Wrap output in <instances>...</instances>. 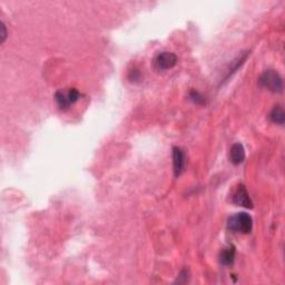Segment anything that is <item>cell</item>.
Masks as SVG:
<instances>
[{
    "label": "cell",
    "instance_id": "7a4b0ae2",
    "mask_svg": "<svg viewBox=\"0 0 285 285\" xmlns=\"http://www.w3.org/2000/svg\"><path fill=\"white\" fill-rule=\"evenodd\" d=\"M260 85L272 93H281L283 89V79L275 70H266L260 77Z\"/></svg>",
    "mask_w": 285,
    "mask_h": 285
},
{
    "label": "cell",
    "instance_id": "8fae6325",
    "mask_svg": "<svg viewBox=\"0 0 285 285\" xmlns=\"http://www.w3.org/2000/svg\"><path fill=\"white\" fill-rule=\"evenodd\" d=\"M190 99H192L193 102H195L196 104H204L205 103L204 97L202 96L200 93H197V92H195V91L190 92Z\"/></svg>",
    "mask_w": 285,
    "mask_h": 285
},
{
    "label": "cell",
    "instance_id": "3957f363",
    "mask_svg": "<svg viewBox=\"0 0 285 285\" xmlns=\"http://www.w3.org/2000/svg\"><path fill=\"white\" fill-rule=\"evenodd\" d=\"M79 92L76 88H70L69 91L63 92L59 91L55 94V100L57 103L58 107L62 111H67L71 106L79 99Z\"/></svg>",
    "mask_w": 285,
    "mask_h": 285
},
{
    "label": "cell",
    "instance_id": "6da1fadb",
    "mask_svg": "<svg viewBox=\"0 0 285 285\" xmlns=\"http://www.w3.org/2000/svg\"><path fill=\"white\" fill-rule=\"evenodd\" d=\"M227 227L228 230L236 233L249 234L253 228V219L247 213H238L230 217Z\"/></svg>",
    "mask_w": 285,
    "mask_h": 285
},
{
    "label": "cell",
    "instance_id": "8992f818",
    "mask_svg": "<svg viewBox=\"0 0 285 285\" xmlns=\"http://www.w3.org/2000/svg\"><path fill=\"white\" fill-rule=\"evenodd\" d=\"M173 165L174 174L176 177H178L183 173L184 170H185V154H184L182 148H173Z\"/></svg>",
    "mask_w": 285,
    "mask_h": 285
},
{
    "label": "cell",
    "instance_id": "52a82bcc",
    "mask_svg": "<svg viewBox=\"0 0 285 285\" xmlns=\"http://www.w3.org/2000/svg\"><path fill=\"white\" fill-rule=\"evenodd\" d=\"M245 149L241 142H235L231 147L230 152V160L232 164L239 165L244 162L245 159Z\"/></svg>",
    "mask_w": 285,
    "mask_h": 285
},
{
    "label": "cell",
    "instance_id": "7c38bea8",
    "mask_svg": "<svg viewBox=\"0 0 285 285\" xmlns=\"http://www.w3.org/2000/svg\"><path fill=\"white\" fill-rule=\"evenodd\" d=\"M1 33H0V36H1V43H3V41L6 40L7 38V31H6V26L3 22H1Z\"/></svg>",
    "mask_w": 285,
    "mask_h": 285
},
{
    "label": "cell",
    "instance_id": "ba28073f",
    "mask_svg": "<svg viewBox=\"0 0 285 285\" xmlns=\"http://www.w3.org/2000/svg\"><path fill=\"white\" fill-rule=\"evenodd\" d=\"M235 254H236V250L234 245H228L227 247H225L220 254L221 264L225 266H230L233 264L235 260Z\"/></svg>",
    "mask_w": 285,
    "mask_h": 285
},
{
    "label": "cell",
    "instance_id": "277c9868",
    "mask_svg": "<svg viewBox=\"0 0 285 285\" xmlns=\"http://www.w3.org/2000/svg\"><path fill=\"white\" fill-rule=\"evenodd\" d=\"M177 63V57L174 52L163 51L154 58V66L158 70H168L172 69Z\"/></svg>",
    "mask_w": 285,
    "mask_h": 285
},
{
    "label": "cell",
    "instance_id": "30bf717a",
    "mask_svg": "<svg viewBox=\"0 0 285 285\" xmlns=\"http://www.w3.org/2000/svg\"><path fill=\"white\" fill-rule=\"evenodd\" d=\"M269 118L271 121L275 124H279V125H283L285 121V114L282 106H275L273 108L271 114H269Z\"/></svg>",
    "mask_w": 285,
    "mask_h": 285
},
{
    "label": "cell",
    "instance_id": "9c48e42d",
    "mask_svg": "<svg viewBox=\"0 0 285 285\" xmlns=\"http://www.w3.org/2000/svg\"><path fill=\"white\" fill-rule=\"evenodd\" d=\"M247 56H249V52H245V54H241L238 58L235 59L233 63H232V65L230 67V69H228V73L226 75V77H225V79L230 78L232 75H233L235 71L238 70L239 67L243 65V63H244V62L247 59Z\"/></svg>",
    "mask_w": 285,
    "mask_h": 285
},
{
    "label": "cell",
    "instance_id": "5b68a950",
    "mask_svg": "<svg viewBox=\"0 0 285 285\" xmlns=\"http://www.w3.org/2000/svg\"><path fill=\"white\" fill-rule=\"evenodd\" d=\"M232 202L235 205L242 206V207L253 208V202L251 200L250 194L244 185H239L234 190V193L232 194Z\"/></svg>",
    "mask_w": 285,
    "mask_h": 285
}]
</instances>
